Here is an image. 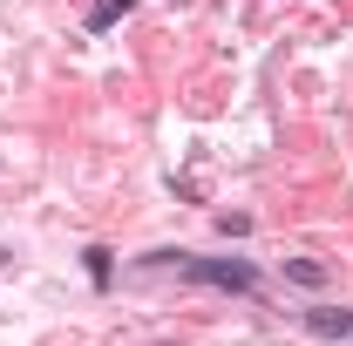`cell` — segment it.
I'll return each mask as SVG.
<instances>
[{
  "label": "cell",
  "instance_id": "obj_3",
  "mask_svg": "<svg viewBox=\"0 0 353 346\" xmlns=\"http://www.w3.org/2000/svg\"><path fill=\"white\" fill-rule=\"evenodd\" d=\"M123 14H130V0H95V7H88V34H109Z\"/></svg>",
  "mask_w": 353,
  "mask_h": 346
},
{
  "label": "cell",
  "instance_id": "obj_4",
  "mask_svg": "<svg viewBox=\"0 0 353 346\" xmlns=\"http://www.w3.org/2000/svg\"><path fill=\"white\" fill-rule=\"evenodd\" d=\"M285 278H299V285H326V265H319V258H285Z\"/></svg>",
  "mask_w": 353,
  "mask_h": 346
},
{
  "label": "cell",
  "instance_id": "obj_2",
  "mask_svg": "<svg viewBox=\"0 0 353 346\" xmlns=\"http://www.w3.org/2000/svg\"><path fill=\"white\" fill-rule=\"evenodd\" d=\"M306 326L319 333V340H353V312H347V305H312Z\"/></svg>",
  "mask_w": 353,
  "mask_h": 346
},
{
  "label": "cell",
  "instance_id": "obj_1",
  "mask_svg": "<svg viewBox=\"0 0 353 346\" xmlns=\"http://www.w3.org/2000/svg\"><path fill=\"white\" fill-rule=\"evenodd\" d=\"M157 265H176L183 278L218 285V292H259V272H252L245 258H190V252H157Z\"/></svg>",
  "mask_w": 353,
  "mask_h": 346
},
{
  "label": "cell",
  "instance_id": "obj_5",
  "mask_svg": "<svg viewBox=\"0 0 353 346\" xmlns=\"http://www.w3.org/2000/svg\"><path fill=\"white\" fill-rule=\"evenodd\" d=\"M82 258H88V278H95V285H109V278H116V258H109L102 245H88Z\"/></svg>",
  "mask_w": 353,
  "mask_h": 346
}]
</instances>
